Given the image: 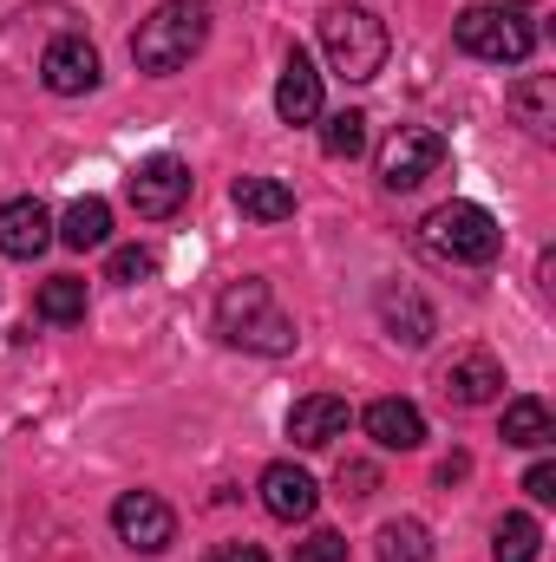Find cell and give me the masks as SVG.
Listing matches in <instances>:
<instances>
[{
    "instance_id": "15",
    "label": "cell",
    "mask_w": 556,
    "mask_h": 562,
    "mask_svg": "<svg viewBox=\"0 0 556 562\" xmlns=\"http://www.w3.org/2000/svg\"><path fill=\"white\" fill-rule=\"evenodd\" d=\"M498 393H504V367H498V353L471 347V353H458V360L445 367V400H452V406H491Z\"/></svg>"
},
{
    "instance_id": "11",
    "label": "cell",
    "mask_w": 556,
    "mask_h": 562,
    "mask_svg": "<svg viewBox=\"0 0 556 562\" xmlns=\"http://www.w3.org/2000/svg\"><path fill=\"white\" fill-rule=\"evenodd\" d=\"M46 243H53V210H46L40 196L0 203V256L33 262V256H46Z\"/></svg>"
},
{
    "instance_id": "22",
    "label": "cell",
    "mask_w": 556,
    "mask_h": 562,
    "mask_svg": "<svg viewBox=\"0 0 556 562\" xmlns=\"http://www.w3.org/2000/svg\"><path fill=\"white\" fill-rule=\"evenodd\" d=\"M544 550V530H537V517H524V510H511L498 530H491V562H537Z\"/></svg>"
},
{
    "instance_id": "28",
    "label": "cell",
    "mask_w": 556,
    "mask_h": 562,
    "mask_svg": "<svg viewBox=\"0 0 556 562\" xmlns=\"http://www.w3.org/2000/svg\"><path fill=\"white\" fill-rule=\"evenodd\" d=\"M374 484H380L374 464H341V497H374Z\"/></svg>"
},
{
    "instance_id": "26",
    "label": "cell",
    "mask_w": 556,
    "mask_h": 562,
    "mask_svg": "<svg viewBox=\"0 0 556 562\" xmlns=\"http://www.w3.org/2000/svg\"><path fill=\"white\" fill-rule=\"evenodd\" d=\"M294 562H347L341 530H308V543H294Z\"/></svg>"
},
{
    "instance_id": "14",
    "label": "cell",
    "mask_w": 556,
    "mask_h": 562,
    "mask_svg": "<svg viewBox=\"0 0 556 562\" xmlns=\"http://www.w3.org/2000/svg\"><path fill=\"white\" fill-rule=\"evenodd\" d=\"M347 400H334V393H308V400H294V413H288V438L301 445V451H321V445H334V438H347Z\"/></svg>"
},
{
    "instance_id": "27",
    "label": "cell",
    "mask_w": 556,
    "mask_h": 562,
    "mask_svg": "<svg viewBox=\"0 0 556 562\" xmlns=\"http://www.w3.org/2000/svg\"><path fill=\"white\" fill-rule=\"evenodd\" d=\"M524 491H531V504H556V464L551 458H537V464L524 471Z\"/></svg>"
},
{
    "instance_id": "9",
    "label": "cell",
    "mask_w": 556,
    "mask_h": 562,
    "mask_svg": "<svg viewBox=\"0 0 556 562\" xmlns=\"http://www.w3.org/2000/svg\"><path fill=\"white\" fill-rule=\"evenodd\" d=\"M40 79H46V92H59V99H86V92L99 86V46H92L86 33H59V40L46 46V59H40Z\"/></svg>"
},
{
    "instance_id": "6",
    "label": "cell",
    "mask_w": 556,
    "mask_h": 562,
    "mask_svg": "<svg viewBox=\"0 0 556 562\" xmlns=\"http://www.w3.org/2000/svg\"><path fill=\"white\" fill-rule=\"evenodd\" d=\"M445 157H452L445 132H432V125H400L393 138L380 144V183H387V190H419L425 177L445 170Z\"/></svg>"
},
{
    "instance_id": "5",
    "label": "cell",
    "mask_w": 556,
    "mask_h": 562,
    "mask_svg": "<svg viewBox=\"0 0 556 562\" xmlns=\"http://www.w3.org/2000/svg\"><path fill=\"white\" fill-rule=\"evenodd\" d=\"M452 40H458V53H471V59H485V66H524V59L537 53L531 13H518V7H504V0L465 7V13L452 20Z\"/></svg>"
},
{
    "instance_id": "21",
    "label": "cell",
    "mask_w": 556,
    "mask_h": 562,
    "mask_svg": "<svg viewBox=\"0 0 556 562\" xmlns=\"http://www.w3.org/2000/svg\"><path fill=\"white\" fill-rule=\"evenodd\" d=\"M374 557L380 562H432V530L419 517H393V524H380Z\"/></svg>"
},
{
    "instance_id": "8",
    "label": "cell",
    "mask_w": 556,
    "mask_h": 562,
    "mask_svg": "<svg viewBox=\"0 0 556 562\" xmlns=\"http://www.w3.org/2000/svg\"><path fill=\"white\" fill-rule=\"evenodd\" d=\"M112 530H119L125 550H138V557H164V550L177 543V510H170L157 491H125V497L112 504Z\"/></svg>"
},
{
    "instance_id": "18",
    "label": "cell",
    "mask_w": 556,
    "mask_h": 562,
    "mask_svg": "<svg viewBox=\"0 0 556 562\" xmlns=\"http://www.w3.org/2000/svg\"><path fill=\"white\" fill-rule=\"evenodd\" d=\"M59 243L66 249H105L112 243V203L105 196H79V203H66V216H59Z\"/></svg>"
},
{
    "instance_id": "23",
    "label": "cell",
    "mask_w": 556,
    "mask_h": 562,
    "mask_svg": "<svg viewBox=\"0 0 556 562\" xmlns=\"http://www.w3.org/2000/svg\"><path fill=\"white\" fill-rule=\"evenodd\" d=\"M40 321H53V327H66V321H86V281L79 276H53L40 281Z\"/></svg>"
},
{
    "instance_id": "7",
    "label": "cell",
    "mask_w": 556,
    "mask_h": 562,
    "mask_svg": "<svg viewBox=\"0 0 556 562\" xmlns=\"http://www.w3.org/2000/svg\"><path fill=\"white\" fill-rule=\"evenodd\" d=\"M125 196H132V210H138L144 223L177 216V210L190 203V164H184V157H170V150L144 157L138 170H132V183H125Z\"/></svg>"
},
{
    "instance_id": "3",
    "label": "cell",
    "mask_w": 556,
    "mask_h": 562,
    "mask_svg": "<svg viewBox=\"0 0 556 562\" xmlns=\"http://www.w3.org/2000/svg\"><path fill=\"white\" fill-rule=\"evenodd\" d=\"M321 53L347 86H367V79L387 72L393 40H387V20L374 7H327L321 13Z\"/></svg>"
},
{
    "instance_id": "20",
    "label": "cell",
    "mask_w": 556,
    "mask_h": 562,
    "mask_svg": "<svg viewBox=\"0 0 556 562\" xmlns=\"http://www.w3.org/2000/svg\"><path fill=\"white\" fill-rule=\"evenodd\" d=\"M511 105H518V119H524V132H531V138H551V132H556V79H551V72L518 79V86H511Z\"/></svg>"
},
{
    "instance_id": "25",
    "label": "cell",
    "mask_w": 556,
    "mask_h": 562,
    "mask_svg": "<svg viewBox=\"0 0 556 562\" xmlns=\"http://www.w3.org/2000/svg\"><path fill=\"white\" fill-rule=\"evenodd\" d=\"M151 276H157V256L151 249H112V262H105V281H125V288H138Z\"/></svg>"
},
{
    "instance_id": "2",
    "label": "cell",
    "mask_w": 556,
    "mask_h": 562,
    "mask_svg": "<svg viewBox=\"0 0 556 562\" xmlns=\"http://www.w3.org/2000/svg\"><path fill=\"white\" fill-rule=\"evenodd\" d=\"M216 334L230 347H249V353H294V314L276 301V288L263 276H243L216 294Z\"/></svg>"
},
{
    "instance_id": "19",
    "label": "cell",
    "mask_w": 556,
    "mask_h": 562,
    "mask_svg": "<svg viewBox=\"0 0 556 562\" xmlns=\"http://www.w3.org/2000/svg\"><path fill=\"white\" fill-rule=\"evenodd\" d=\"M230 203H236L249 223H288V216H294V190H288L281 177H236Z\"/></svg>"
},
{
    "instance_id": "1",
    "label": "cell",
    "mask_w": 556,
    "mask_h": 562,
    "mask_svg": "<svg viewBox=\"0 0 556 562\" xmlns=\"http://www.w3.org/2000/svg\"><path fill=\"white\" fill-rule=\"evenodd\" d=\"M210 20H216L210 0H164V7H151V13L138 20V33H132V59H138V72H151V79L184 72V66L203 53Z\"/></svg>"
},
{
    "instance_id": "30",
    "label": "cell",
    "mask_w": 556,
    "mask_h": 562,
    "mask_svg": "<svg viewBox=\"0 0 556 562\" xmlns=\"http://www.w3.org/2000/svg\"><path fill=\"white\" fill-rule=\"evenodd\" d=\"M465 471H471V458H465V451H452V458H445V464H438V484H458V477H465Z\"/></svg>"
},
{
    "instance_id": "10",
    "label": "cell",
    "mask_w": 556,
    "mask_h": 562,
    "mask_svg": "<svg viewBox=\"0 0 556 562\" xmlns=\"http://www.w3.org/2000/svg\"><path fill=\"white\" fill-rule=\"evenodd\" d=\"M374 314H380V327L400 347H425L438 334V321H432V307H425V294H419L413 281H380L374 288Z\"/></svg>"
},
{
    "instance_id": "16",
    "label": "cell",
    "mask_w": 556,
    "mask_h": 562,
    "mask_svg": "<svg viewBox=\"0 0 556 562\" xmlns=\"http://www.w3.org/2000/svg\"><path fill=\"white\" fill-rule=\"evenodd\" d=\"M360 425H367V438L380 451H419L425 445V413H419L413 400H374L360 413Z\"/></svg>"
},
{
    "instance_id": "24",
    "label": "cell",
    "mask_w": 556,
    "mask_h": 562,
    "mask_svg": "<svg viewBox=\"0 0 556 562\" xmlns=\"http://www.w3.org/2000/svg\"><path fill=\"white\" fill-rule=\"evenodd\" d=\"M321 150L354 164V157L367 150V112H334V119H321Z\"/></svg>"
},
{
    "instance_id": "4",
    "label": "cell",
    "mask_w": 556,
    "mask_h": 562,
    "mask_svg": "<svg viewBox=\"0 0 556 562\" xmlns=\"http://www.w3.org/2000/svg\"><path fill=\"white\" fill-rule=\"evenodd\" d=\"M419 243H425L438 262H452V269H485V262H498L504 229H498V216H491L485 203H438V210L419 223Z\"/></svg>"
},
{
    "instance_id": "13",
    "label": "cell",
    "mask_w": 556,
    "mask_h": 562,
    "mask_svg": "<svg viewBox=\"0 0 556 562\" xmlns=\"http://www.w3.org/2000/svg\"><path fill=\"white\" fill-rule=\"evenodd\" d=\"M276 119L281 125H314L321 119V72H314V59L294 46L288 59H281V79H276Z\"/></svg>"
},
{
    "instance_id": "12",
    "label": "cell",
    "mask_w": 556,
    "mask_h": 562,
    "mask_svg": "<svg viewBox=\"0 0 556 562\" xmlns=\"http://www.w3.org/2000/svg\"><path fill=\"white\" fill-rule=\"evenodd\" d=\"M314 504H321V484H314L294 458H281V464L263 471V510H269L276 524H308Z\"/></svg>"
},
{
    "instance_id": "17",
    "label": "cell",
    "mask_w": 556,
    "mask_h": 562,
    "mask_svg": "<svg viewBox=\"0 0 556 562\" xmlns=\"http://www.w3.org/2000/svg\"><path fill=\"white\" fill-rule=\"evenodd\" d=\"M498 438H504V445H518V451H551V445H556L551 406H544L537 393L511 400V406H504V431H498Z\"/></svg>"
},
{
    "instance_id": "29",
    "label": "cell",
    "mask_w": 556,
    "mask_h": 562,
    "mask_svg": "<svg viewBox=\"0 0 556 562\" xmlns=\"http://www.w3.org/2000/svg\"><path fill=\"white\" fill-rule=\"evenodd\" d=\"M203 562H269V557H263V543H216Z\"/></svg>"
}]
</instances>
